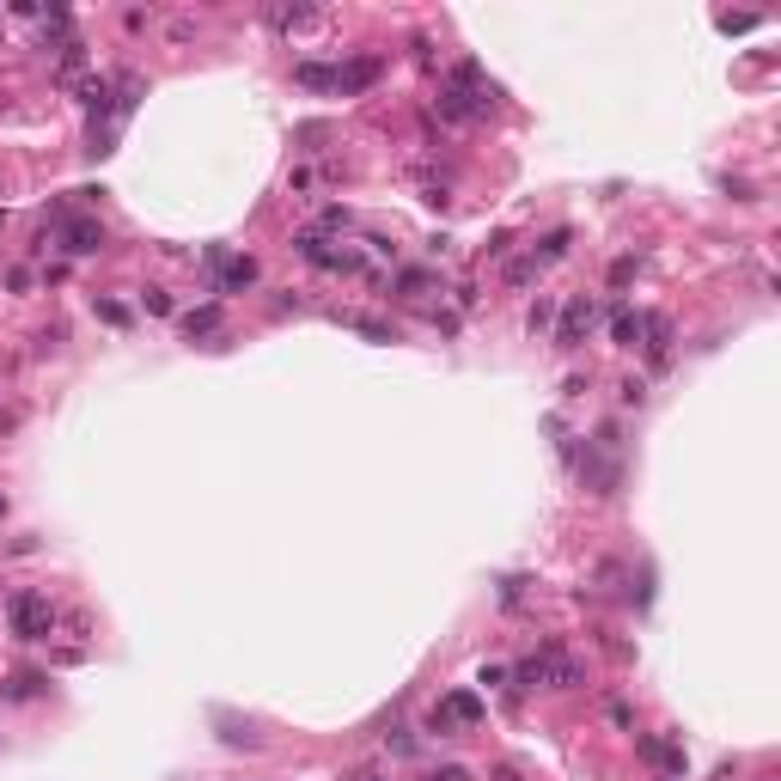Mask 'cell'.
<instances>
[{
	"label": "cell",
	"mask_w": 781,
	"mask_h": 781,
	"mask_svg": "<svg viewBox=\"0 0 781 781\" xmlns=\"http://www.w3.org/2000/svg\"><path fill=\"white\" fill-rule=\"evenodd\" d=\"M488 781H525V776H519V763H495V769H488Z\"/></svg>",
	"instance_id": "26"
},
{
	"label": "cell",
	"mask_w": 781,
	"mask_h": 781,
	"mask_svg": "<svg viewBox=\"0 0 781 781\" xmlns=\"http://www.w3.org/2000/svg\"><path fill=\"white\" fill-rule=\"evenodd\" d=\"M580 678H586V666H580L562 641H544L531 659H525V666H519V672H513V683H519V690H538V683H544V690H574Z\"/></svg>",
	"instance_id": "2"
},
{
	"label": "cell",
	"mask_w": 781,
	"mask_h": 781,
	"mask_svg": "<svg viewBox=\"0 0 781 781\" xmlns=\"http://www.w3.org/2000/svg\"><path fill=\"white\" fill-rule=\"evenodd\" d=\"M92 306H98V318H104V324H116V330L129 324V306H116V300H92Z\"/></svg>",
	"instance_id": "20"
},
{
	"label": "cell",
	"mask_w": 781,
	"mask_h": 781,
	"mask_svg": "<svg viewBox=\"0 0 781 781\" xmlns=\"http://www.w3.org/2000/svg\"><path fill=\"white\" fill-rule=\"evenodd\" d=\"M635 269H641L635 257H616V263H611V287H629V281H635Z\"/></svg>",
	"instance_id": "19"
},
{
	"label": "cell",
	"mask_w": 781,
	"mask_h": 781,
	"mask_svg": "<svg viewBox=\"0 0 781 781\" xmlns=\"http://www.w3.org/2000/svg\"><path fill=\"white\" fill-rule=\"evenodd\" d=\"M525 598V580H501V605H519Z\"/></svg>",
	"instance_id": "25"
},
{
	"label": "cell",
	"mask_w": 781,
	"mask_h": 781,
	"mask_svg": "<svg viewBox=\"0 0 781 781\" xmlns=\"http://www.w3.org/2000/svg\"><path fill=\"white\" fill-rule=\"evenodd\" d=\"M592 324H598L592 300H568V311H562V330H556V348H580V342L592 336Z\"/></svg>",
	"instance_id": "8"
},
{
	"label": "cell",
	"mask_w": 781,
	"mask_h": 781,
	"mask_svg": "<svg viewBox=\"0 0 781 781\" xmlns=\"http://www.w3.org/2000/svg\"><path fill=\"white\" fill-rule=\"evenodd\" d=\"M476 720H482V696H476V690H452V696H440V702H434L428 733L452 739V733H464V726H476Z\"/></svg>",
	"instance_id": "4"
},
{
	"label": "cell",
	"mask_w": 781,
	"mask_h": 781,
	"mask_svg": "<svg viewBox=\"0 0 781 781\" xmlns=\"http://www.w3.org/2000/svg\"><path fill=\"white\" fill-rule=\"evenodd\" d=\"M623 403H647V385H641V378H623Z\"/></svg>",
	"instance_id": "24"
},
{
	"label": "cell",
	"mask_w": 781,
	"mask_h": 781,
	"mask_svg": "<svg viewBox=\"0 0 781 781\" xmlns=\"http://www.w3.org/2000/svg\"><path fill=\"white\" fill-rule=\"evenodd\" d=\"M495 86L482 80V68L476 62H458V68L440 80V116H452V123H482L488 110H495Z\"/></svg>",
	"instance_id": "1"
},
{
	"label": "cell",
	"mask_w": 781,
	"mask_h": 781,
	"mask_svg": "<svg viewBox=\"0 0 781 781\" xmlns=\"http://www.w3.org/2000/svg\"><path fill=\"white\" fill-rule=\"evenodd\" d=\"M62 250H68V257H98L104 250V226L98 220H62Z\"/></svg>",
	"instance_id": "9"
},
{
	"label": "cell",
	"mask_w": 781,
	"mask_h": 781,
	"mask_svg": "<svg viewBox=\"0 0 781 781\" xmlns=\"http://www.w3.org/2000/svg\"><path fill=\"white\" fill-rule=\"evenodd\" d=\"M428 781H471V769H464V763H440Z\"/></svg>",
	"instance_id": "22"
},
{
	"label": "cell",
	"mask_w": 781,
	"mask_h": 781,
	"mask_svg": "<svg viewBox=\"0 0 781 781\" xmlns=\"http://www.w3.org/2000/svg\"><path fill=\"white\" fill-rule=\"evenodd\" d=\"M43 672H13V678L0 683V696H6V702H31V696H43Z\"/></svg>",
	"instance_id": "12"
},
{
	"label": "cell",
	"mask_w": 781,
	"mask_h": 781,
	"mask_svg": "<svg viewBox=\"0 0 781 781\" xmlns=\"http://www.w3.org/2000/svg\"><path fill=\"white\" fill-rule=\"evenodd\" d=\"M568 244H574V233H568V226H556V233H544L538 244H531V263H538V269L562 263V257H568Z\"/></svg>",
	"instance_id": "11"
},
{
	"label": "cell",
	"mask_w": 781,
	"mask_h": 781,
	"mask_svg": "<svg viewBox=\"0 0 781 781\" xmlns=\"http://www.w3.org/2000/svg\"><path fill=\"white\" fill-rule=\"evenodd\" d=\"M385 62L378 55H354V62H336V68H324V92H342V98H354V92H367Z\"/></svg>",
	"instance_id": "6"
},
{
	"label": "cell",
	"mask_w": 781,
	"mask_h": 781,
	"mask_svg": "<svg viewBox=\"0 0 781 781\" xmlns=\"http://www.w3.org/2000/svg\"><path fill=\"white\" fill-rule=\"evenodd\" d=\"M385 745L397 751V757H415V733H409V726H391V733H385Z\"/></svg>",
	"instance_id": "18"
},
{
	"label": "cell",
	"mask_w": 781,
	"mask_h": 781,
	"mask_svg": "<svg viewBox=\"0 0 781 781\" xmlns=\"http://www.w3.org/2000/svg\"><path fill=\"white\" fill-rule=\"evenodd\" d=\"M348 330H361V336H373V342H397V330L391 324H378V318H342Z\"/></svg>",
	"instance_id": "15"
},
{
	"label": "cell",
	"mask_w": 781,
	"mask_h": 781,
	"mask_svg": "<svg viewBox=\"0 0 781 781\" xmlns=\"http://www.w3.org/2000/svg\"><path fill=\"white\" fill-rule=\"evenodd\" d=\"M531 281H538V263H531V257L507 263V287H531Z\"/></svg>",
	"instance_id": "17"
},
{
	"label": "cell",
	"mask_w": 781,
	"mask_h": 781,
	"mask_svg": "<svg viewBox=\"0 0 781 781\" xmlns=\"http://www.w3.org/2000/svg\"><path fill=\"white\" fill-rule=\"evenodd\" d=\"M549 318H556V300H538V306L525 311V330H531V336H544V330H549Z\"/></svg>",
	"instance_id": "16"
},
{
	"label": "cell",
	"mask_w": 781,
	"mask_h": 781,
	"mask_svg": "<svg viewBox=\"0 0 781 781\" xmlns=\"http://www.w3.org/2000/svg\"><path fill=\"white\" fill-rule=\"evenodd\" d=\"M220 330V306H202V311H183V336H214Z\"/></svg>",
	"instance_id": "13"
},
{
	"label": "cell",
	"mask_w": 781,
	"mask_h": 781,
	"mask_svg": "<svg viewBox=\"0 0 781 781\" xmlns=\"http://www.w3.org/2000/svg\"><path fill=\"white\" fill-rule=\"evenodd\" d=\"M6 623H13L19 641H49L55 635V605L43 592H13L6 598Z\"/></svg>",
	"instance_id": "3"
},
{
	"label": "cell",
	"mask_w": 781,
	"mask_h": 781,
	"mask_svg": "<svg viewBox=\"0 0 781 781\" xmlns=\"http://www.w3.org/2000/svg\"><path fill=\"white\" fill-rule=\"evenodd\" d=\"M208 263H214V293H238V287H250V281H257V263H250V257H226V250H220V244H214V250H208Z\"/></svg>",
	"instance_id": "7"
},
{
	"label": "cell",
	"mask_w": 781,
	"mask_h": 781,
	"mask_svg": "<svg viewBox=\"0 0 781 781\" xmlns=\"http://www.w3.org/2000/svg\"><path fill=\"white\" fill-rule=\"evenodd\" d=\"M403 300H415V293H434V275L428 269H397V281H391Z\"/></svg>",
	"instance_id": "14"
},
{
	"label": "cell",
	"mask_w": 781,
	"mask_h": 781,
	"mask_svg": "<svg viewBox=\"0 0 781 781\" xmlns=\"http://www.w3.org/2000/svg\"><path fill=\"white\" fill-rule=\"evenodd\" d=\"M293 250L306 257L311 269H324V275H361V269H367V263H361L354 250H336V244H330V238L318 233V226H311V233H300V238H293Z\"/></svg>",
	"instance_id": "5"
},
{
	"label": "cell",
	"mask_w": 781,
	"mask_h": 781,
	"mask_svg": "<svg viewBox=\"0 0 781 781\" xmlns=\"http://www.w3.org/2000/svg\"><path fill=\"white\" fill-rule=\"evenodd\" d=\"M751 25H757L751 13H720V31H751Z\"/></svg>",
	"instance_id": "23"
},
{
	"label": "cell",
	"mask_w": 781,
	"mask_h": 781,
	"mask_svg": "<svg viewBox=\"0 0 781 781\" xmlns=\"http://www.w3.org/2000/svg\"><path fill=\"white\" fill-rule=\"evenodd\" d=\"M140 306H147V311H159V318H166V311H171V293H159V287H147V293H140Z\"/></svg>",
	"instance_id": "21"
},
{
	"label": "cell",
	"mask_w": 781,
	"mask_h": 781,
	"mask_svg": "<svg viewBox=\"0 0 781 781\" xmlns=\"http://www.w3.org/2000/svg\"><path fill=\"white\" fill-rule=\"evenodd\" d=\"M635 751H641V763H653L659 776L683 781V745H666V739H635Z\"/></svg>",
	"instance_id": "10"
}]
</instances>
